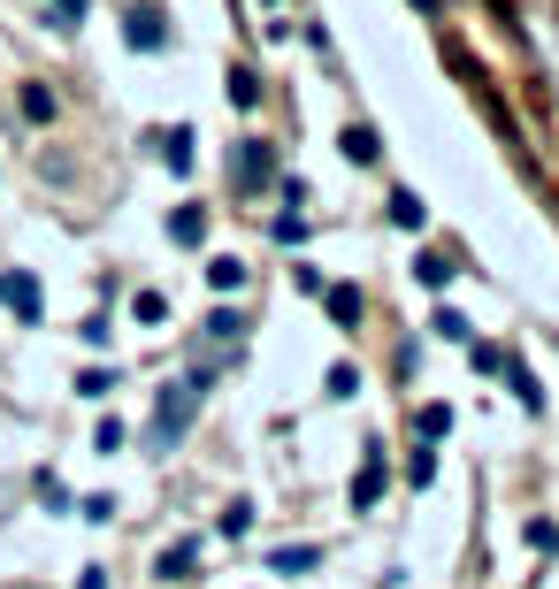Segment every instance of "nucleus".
I'll use <instances>...</instances> for the list:
<instances>
[{
	"instance_id": "obj_1",
	"label": "nucleus",
	"mask_w": 559,
	"mask_h": 589,
	"mask_svg": "<svg viewBox=\"0 0 559 589\" xmlns=\"http://www.w3.org/2000/svg\"><path fill=\"white\" fill-rule=\"evenodd\" d=\"M207 383H215V368H191L185 383H169L162 399H154V422H146V451H177L191 429V414H199V399H207Z\"/></svg>"
},
{
	"instance_id": "obj_2",
	"label": "nucleus",
	"mask_w": 559,
	"mask_h": 589,
	"mask_svg": "<svg viewBox=\"0 0 559 589\" xmlns=\"http://www.w3.org/2000/svg\"><path fill=\"white\" fill-rule=\"evenodd\" d=\"M123 39H131L139 54H162V46H169V31H162V15H154V8H146V15L131 8V23H123Z\"/></svg>"
},
{
	"instance_id": "obj_3",
	"label": "nucleus",
	"mask_w": 559,
	"mask_h": 589,
	"mask_svg": "<svg viewBox=\"0 0 559 589\" xmlns=\"http://www.w3.org/2000/svg\"><path fill=\"white\" fill-rule=\"evenodd\" d=\"M375 498H383V444H369V459H361V475H353V505L369 513Z\"/></svg>"
},
{
	"instance_id": "obj_4",
	"label": "nucleus",
	"mask_w": 559,
	"mask_h": 589,
	"mask_svg": "<svg viewBox=\"0 0 559 589\" xmlns=\"http://www.w3.org/2000/svg\"><path fill=\"white\" fill-rule=\"evenodd\" d=\"M268 176H276V153L261 146V139H245L238 146V184H268Z\"/></svg>"
},
{
	"instance_id": "obj_5",
	"label": "nucleus",
	"mask_w": 559,
	"mask_h": 589,
	"mask_svg": "<svg viewBox=\"0 0 559 589\" xmlns=\"http://www.w3.org/2000/svg\"><path fill=\"white\" fill-rule=\"evenodd\" d=\"M0 298H8V306H15L23 321H39V284H31L23 269H15V276H0Z\"/></svg>"
},
{
	"instance_id": "obj_6",
	"label": "nucleus",
	"mask_w": 559,
	"mask_h": 589,
	"mask_svg": "<svg viewBox=\"0 0 559 589\" xmlns=\"http://www.w3.org/2000/svg\"><path fill=\"white\" fill-rule=\"evenodd\" d=\"M268 567L276 575H307V567H322V552L315 544H284V552H268Z\"/></svg>"
},
{
	"instance_id": "obj_7",
	"label": "nucleus",
	"mask_w": 559,
	"mask_h": 589,
	"mask_svg": "<svg viewBox=\"0 0 559 589\" xmlns=\"http://www.w3.org/2000/svg\"><path fill=\"white\" fill-rule=\"evenodd\" d=\"M169 238H177V246H199V238H207V207H177V215H169Z\"/></svg>"
},
{
	"instance_id": "obj_8",
	"label": "nucleus",
	"mask_w": 559,
	"mask_h": 589,
	"mask_svg": "<svg viewBox=\"0 0 559 589\" xmlns=\"http://www.w3.org/2000/svg\"><path fill=\"white\" fill-rule=\"evenodd\" d=\"M191 559H199V544H191V536H177V544L162 552V582H185V575H191Z\"/></svg>"
},
{
	"instance_id": "obj_9",
	"label": "nucleus",
	"mask_w": 559,
	"mask_h": 589,
	"mask_svg": "<svg viewBox=\"0 0 559 589\" xmlns=\"http://www.w3.org/2000/svg\"><path fill=\"white\" fill-rule=\"evenodd\" d=\"M391 222H398V230H421V222H429V207H421L414 192H391Z\"/></svg>"
},
{
	"instance_id": "obj_10",
	"label": "nucleus",
	"mask_w": 559,
	"mask_h": 589,
	"mask_svg": "<svg viewBox=\"0 0 559 589\" xmlns=\"http://www.w3.org/2000/svg\"><path fill=\"white\" fill-rule=\"evenodd\" d=\"M207 337H215V345L230 352V345L245 337V314H230V306H222V314H207Z\"/></svg>"
},
{
	"instance_id": "obj_11",
	"label": "nucleus",
	"mask_w": 559,
	"mask_h": 589,
	"mask_svg": "<svg viewBox=\"0 0 559 589\" xmlns=\"http://www.w3.org/2000/svg\"><path fill=\"white\" fill-rule=\"evenodd\" d=\"M506 375H514V399H522L529 414H545V391H537V375H529L522 360H506Z\"/></svg>"
},
{
	"instance_id": "obj_12",
	"label": "nucleus",
	"mask_w": 559,
	"mask_h": 589,
	"mask_svg": "<svg viewBox=\"0 0 559 589\" xmlns=\"http://www.w3.org/2000/svg\"><path fill=\"white\" fill-rule=\"evenodd\" d=\"M207 284H215V292H238V284H245V261H230V253L207 261Z\"/></svg>"
},
{
	"instance_id": "obj_13",
	"label": "nucleus",
	"mask_w": 559,
	"mask_h": 589,
	"mask_svg": "<svg viewBox=\"0 0 559 589\" xmlns=\"http://www.w3.org/2000/svg\"><path fill=\"white\" fill-rule=\"evenodd\" d=\"M85 8H92V0H46V23H54V31H77Z\"/></svg>"
},
{
	"instance_id": "obj_14",
	"label": "nucleus",
	"mask_w": 559,
	"mask_h": 589,
	"mask_svg": "<svg viewBox=\"0 0 559 589\" xmlns=\"http://www.w3.org/2000/svg\"><path fill=\"white\" fill-rule=\"evenodd\" d=\"M414 429H421V444H437L445 429H452V406H421V414H414Z\"/></svg>"
},
{
	"instance_id": "obj_15",
	"label": "nucleus",
	"mask_w": 559,
	"mask_h": 589,
	"mask_svg": "<svg viewBox=\"0 0 559 589\" xmlns=\"http://www.w3.org/2000/svg\"><path fill=\"white\" fill-rule=\"evenodd\" d=\"M330 314L353 329V321H361V292H353V284H330Z\"/></svg>"
},
{
	"instance_id": "obj_16",
	"label": "nucleus",
	"mask_w": 559,
	"mask_h": 589,
	"mask_svg": "<svg viewBox=\"0 0 559 589\" xmlns=\"http://www.w3.org/2000/svg\"><path fill=\"white\" fill-rule=\"evenodd\" d=\"M414 276H421L429 292H445V284H452V261H445V253H421V269H414Z\"/></svg>"
},
{
	"instance_id": "obj_17",
	"label": "nucleus",
	"mask_w": 559,
	"mask_h": 589,
	"mask_svg": "<svg viewBox=\"0 0 559 589\" xmlns=\"http://www.w3.org/2000/svg\"><path fill=\"white\" fill-rule=\"evenodd\" d=\"M162 161L185 176V168H191V131H169V139H162Z\"/></svg>"
},
{
	"instance_id": "obj_18",
	"label": "nucleus",
	"mask_w": 559,
	"mask_h": 589,
	"mask_svg": "<svg viewBox=\"0 0 559 589\" xmlns=\"http://www.w3.org/2000/svg\"><path fill=\"white\" fill-rule=\"evenodd\" d=\"M429 329H437V337H445V345H468V321H460V314H452V306H437V321H429Z\"/></svg>"
},
{
	"instance_id": "obj_19",
	"label": "nucleus",
	"mask_w": 559,
	"mask_h": 589,
	"mask_svg": "<svg viewBox=\"0 0 559 589\" xmlns=\"http://www.w3.org/2000/svg\"><path fill=\"white\" fill-rule=\"evenodd\" d=\"M353 391H361V368L338 360V368H330V399H353Z\"/></svg>"
},
{
	"instance_id": "obj_20",
	"label": "nucleus",
	"mask_w": 559,
	"mask_h": 589,
	"mask_svg": "<svg viewBox=\"0 0 559 589\" xmlns=\"http://www.w3.org/2000/svg\"><path fill=\"white\" fill-rule=\"evenodd\" d=\"M253 92H261V85H253V69H230V100H238V108H253Z\"/></svg>"
},
{
	"instance_id": "obj_21",
	"label": "nucleus",
	"mask_w": 559,
	"mask_h": 589,
	"mask_svg": "<svg viewBox=\"0 0 559 589\" xmlns=\"http://www.w3.org/2000/svg\"><path fill=\"white\" fill-rule=\"evenodd\" d=\"M77 391H85V399H108V391H116V375H108V368H92V375H77Z\"/></svg>"
},
{
	"instance_id": "obj_22",
	"label": "nucleus",
	"mask_w": 559,
	"mask_h": 589,
	"mask_svg": "<svg viewBox=\"0 0 559 589\" xmlns=\"http://www.w3.org/2000/svg\"><path fill=\"white\" fill-rule=\"evenodd\" d=\"M346 153H353V161H375V131H361V123H353V131H346Z\"/></svg>"
},
{
	"instance_id": "obj_23",
	"label": "nucleus",
	"mask_w": 559,
	"mask_h": 589,
	"mask_svg": "<svg viewBox=\"0 0 559 589\" xmlns=\"http://www.w3.org/2000/svg\"><path fill=\"white\" fill-rule=\"evenodd\" d=\"M139 321H169V298H162V292H139Z\"/></svg>"
},
{
	"instance_id": "obj_24",
	"label": "nucleus",
	"mask_w": 559,
	"mask_h": 589,
	"mask_svg": "<svg viewBox=\"0 0 559 589\" xmlns=\"http://www.w3.org/2000/svg\"><path fill=\"white\" fill-rule=\"evenodd\" d=\"M77 589H108V582H100V575H85V582H77Z\"/></svg>"
},
{
	"instance_id": "obj_25",
	"label": "nucleus",
	"mask_w": 559,
	"mask_h": 589,
	"mask_svg": "<svg viewBox=\"0 0 559 589\" xmlns=\"http://www.w3.org/2000/svg\"><path fill=\"white\" fill-rule=\"evenodd\" d=\"M268 8H276V0H268Z\"/></svg>"
}]
</instances>
